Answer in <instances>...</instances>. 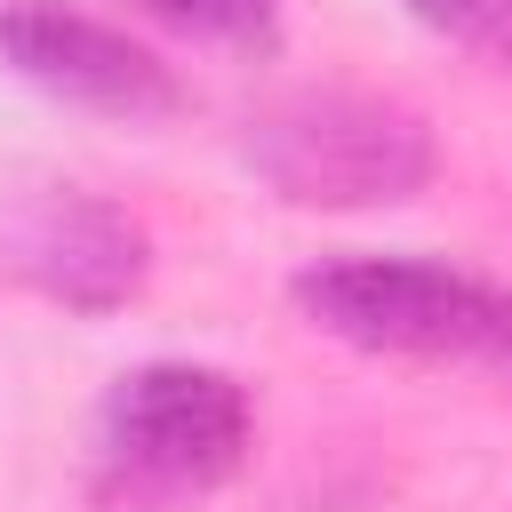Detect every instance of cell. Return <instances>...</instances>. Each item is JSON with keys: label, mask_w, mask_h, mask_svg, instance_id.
<instances>
[{"label": "cell", "mask_w": 512, "mask_h": 512, "mask_svg": "<svg viewBox=\"0 0 512 512\" xmlns=\"http://www.w3.org/2000/svg\"><path fill=\"white\" fill-rule=\"evenodd\" d=\"M256 408L248 384L208 360H144L112 384L96 416V464L88 496L104 512H176L208 488H224L248 464Z\"/></svg>", "instance_id": "1"}, {"label": "cell", "mask_w": 512, "mask_h": 512, "mask_svg": "<svg viewBox=\"0 0 512 512\" xmlns=\"http://www.w3.org/2000/svg\"><path fill=\"white\" fill-rule=\"evenodd\" d=\"M296 304L312 328L360 352L424 360V368H488L512 384V288L432 256H328L296 272Z\"/></svg>", "instance_id": "2"}, {"label": "cell", "mask_w": 512, "mask_h": 512, "mask_svg": "<svg viewBox=\"0 0 512 512\" xmlns=\"http://www.w3.org/2000/svg\"><path fill=\"white\" fill-rule=\"evenodd\" d=\"M240 160L296 208H392L416 200L440 168L424 112L368 88H288L248 112Z\"/></svg>", "instance_id": "3"}, {"label": "cell", "mask_w": 512, "mask_h": 512, "mask_svg": "<svg viewBox=\"0 0 512 512\" xmlns=\"http://www.w3.org/2000/svg\"><path fill=\"white\" fill-rule=\"evenodd\" d=\"M0 64L80 112H104V120L184 112V80L144 40L88 16L80 0H0Z\"/></svg>", "instance_id": "4"}, {"label": "cell", "mask_w": 512, "mask_h": 512, "mask_svg": "<svg viewBox=\"0 0 512 512\" xmlns=\"http://www.w3.org/2000/svg\"><path fill=\"white\" fill-rule=\"evenodd\" d=\"M0 264L64 312H120L152 272V240L128 208L56 184V192H24L0 216Z\"/></svg>", "instance_id": "5"}, {"label": "cell", "mask_w": 512, "mask_h": 512, "mask_svg": "<svg viewBox=\"0 0 512 512\" xmlns=\"http://www.w3.org/2000/svg\"><path fill=\"white\" fill-rule=\"evenodd\" d=\"M152 8L160 24L192 32V40H216V48H272L280 40V0H136Z\"/></svg>", "instance_id": "6"}, {"label": "cell", "mask_w": 512, "mask_h": 512, "mask_svg": "<svg viewBox=\"0 0 512 512\" xmlns=\"http://www.w3.org/2000/svg\"><path fill=\"white\" fill-rule=\"evenodd\" d=\"M416 24H432L440 40L488 56V64H512V0H400Z\"/></svg>", "instance_id": "7"}]
</instances>
